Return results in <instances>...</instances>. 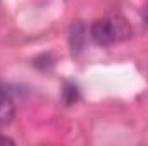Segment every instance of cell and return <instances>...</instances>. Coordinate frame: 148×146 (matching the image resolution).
<instances>
[{
    "instance_id": "1",
    "label": "cell",
    "mask_w": 148,
    "mask_h": 146,
    "mask_svg": "<svg viewBox=\"0 0 148 146\" xmlns=\"http://www.w3.org/2000/svg\"><path fill=\"white\" fill-rule=\"evenodd\" d=\"M91 38L97 45L109 46L115 41L126 40L131 36V26L122 16H109L105 19L95 21L90 28Z\"/></svg>"
},
{
    "instance_id": "2",
    "label": "cell",
    "mask_w": 148,
    "mask_h": 146,
    "mask_svg": "<svg viewBox=\"0 0 148 146\" xmlns=\"http://www.w3.org/2000/svg\"><path fill=\"white\" fill-rule=\"evenodd\" d=\"M14 115H16V108H14L10 96L3 89H0V126L10 124Z\"/></svg>"
},
{
    "instance_id": "3",
    "label": "cell",
    "mask_w": 148,
    "mask_h": 146,
    "mask_svg": "<svg viewBox=\"0 0 148 146\" xmlns=\"http://www.w3.org/2000/svg\"><path fill=\"white\" fill-rule=\"evenodd\" d=\"M86 43V29L81 23H74L71 26V48H73V53H79L83 50Z\"/></svg>"
},
{
    "instance_id": "4",
    "label": "cell",
    "mask_w": 148,
    "mask_h": 146,
    "mask_svg": "<svg viewBox=\"0 0 148 146\" xmlns=\"http://www.w3.org/2000/svg\"><path fill=\"white\" fill-rule=\"evenodd\" d=\"M62 96H64V100H66V103H67V105H73L74 102H77V100H79V91H77V86H76V84H73V83H67V84L64 86Z\"/></svg>"
},
{
    "instance_id": "5",
    "label": "cell",
    "mask_w": 148,
    "mask_h": 146,
    "mask_svg": "<svg viewBox=\"0 0 148 146\" xmlns=\"http://www.w3.org/2000/svg\"><path fill=\"white\" fill-rule=\"evenodd\" d=\"M143 19H145V23L148 24V5L145 7V12H143Z\"/></svg>"
},
{
    "instance_id": "6",
    "label": "cell",
    "mask_w": 148,
    "mask_h": 146,
    "mask_svg": "<svg viewBox=\"0 0 148 146\" xmlns=\"http://www.w3.org/2000/svg\"><path fill=\"white\" fill-rule=\"evenodd\" d=\"M0 143H9V145H14L12 139H7V138H0Z\"/></svg>"
}]
</instances>
